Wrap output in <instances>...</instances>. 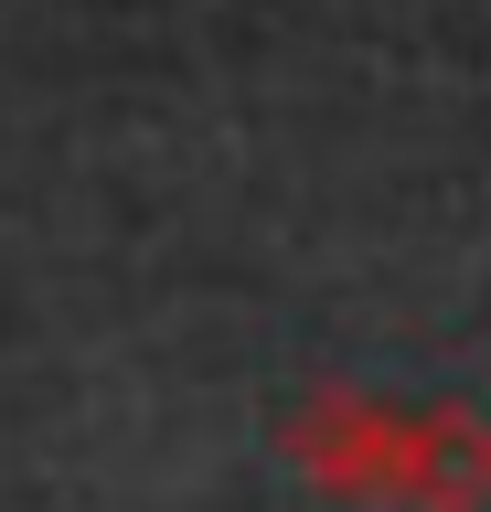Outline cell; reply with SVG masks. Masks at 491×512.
<instances>
[{
    "label": "cell",
    "mask_w": 491,
    "mask_h": 512,
    "mask_svg": "<svg viewBox=\"0 0 491 512\" xmlns=\"http://www.w3.org/2000/svg\"><path fill=\"white\" fill-rule=\"evenodd\" d=\"M289 459L299 470H321L331 491H395V459H406V427L353 395H321V406L289 416Z\"/></svg>",
    "instance_id": "obj_1"
},
{
    "label": "cell",
    "mask_w": 491,
    "mask_h": 512,
    "mask_svg": "<svg viewBox=\"0 0 491 512\" xmlns=\"http://www.w3.org/2000/svg\"><path fill=\"white\" fill-rule=\"evenodd\" d=\"M395 502H417V512H481L491 502V427H481V416H427V427H406Z\"/></svg>",
    "instance_id": "obj_2"
}]
</instances>
